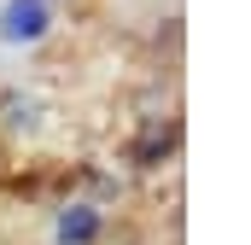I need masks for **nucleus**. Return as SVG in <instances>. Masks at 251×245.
I'll list each match as a JSON object with an SVG mask.
<instances>
[{
	"label": "nucleus",
	"mask_w": 251,
	"mask_h": 245,
	"mask_svg": "<svg viewBox=\"0 0 251 245\" xmlns=\"http://www.w3.org/2000/svg\"><path fill=\"white\" fill-rule=\"evenodd\" d=\"M41 29H47V6L41 0H12L6 18H0V35L6 41H35Z\"/></svg>",
	"instance_id": "nucleus-1"
},
{
	"label": "nucleus",
	"mask_w": 251,
	"mask_h": 245,
	"mask_svg": "<svg viewBox=\"0 0 251 245\" xmlns=\"http://www.w3.org/2000/svg\"><path fill=\"white\" fill-rule=\"evenodd\" d=\"M176 134H181V128H176V122H170V128H158V134H146V140H140V152H134V158H140V164H158V158H164V152H170V146H176Z\"/></svg>",
	"instance_id": "nucleus-3"
},
{
	"label": "nucleus",
	"mask_w": 251,
	"mask_h": 245,
	"mask_svg": "<svg viewBox=\"0 0 251 245\" xmlns=\"http://www.w3.org/2000/svg\"><path fill=\"white\" fill-rule=\"evenodd\" d=\"M94 234H100V216H94V210H64V222H59L64 245H88Z\"/></svg>",
	"instance_id": "nucleus-2"
}]
</instances>
